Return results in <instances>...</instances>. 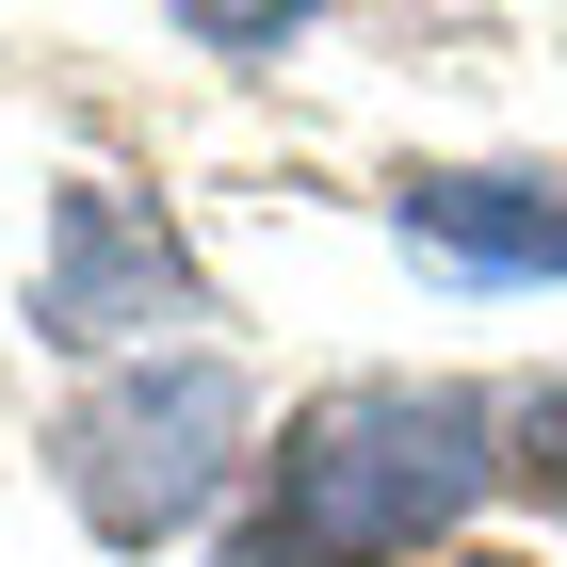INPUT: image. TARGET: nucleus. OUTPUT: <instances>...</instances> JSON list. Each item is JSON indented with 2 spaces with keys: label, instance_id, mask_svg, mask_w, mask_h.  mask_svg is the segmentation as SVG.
Here are the masks:
<instances>
[{
  "label": "nucleus",
  "instance_id": "7",
  "mask_svg": "<svg viewBox=\"0 0 567 567\" xmlns=\"http://www.w3.org/2000/svg\"><path fill=\"white\" fill-rule=\"evenodd\" d=\"M227 567H292V551H276V535H244V551H227Z\"/></svg>",
  "mask_w": 567,
  "mask_h": 567
},
{
  "label": "nucleus",
  "instance_id": "2",
  "mask_svg": "<svg viewBox=\"0 0 567 567\" xmlns=\"http://www.w3.org/2000/svg\"><path fill=\"white\" fill-rule=\"evenodd\" d=\"M244 437H260L244 373H227L212 341H178V357L97 373V390L49 422V486L82 503V535H114V551H163V535H195V519L227 503Z\"/></svg>",
  "mask_w": 567,
  "mask_h": 567
},
{
  "label": "nucleus",
  "instance_id": "3",
  "mask_svg": "<svg viewBox=\"0 0 567 567\" xmlns=\"http://www.w3.org/2000/svg\"><path fill=\"white\" fill-rule=\"evenodd\" d=\"M178 324H212V276L178 260V227L131 212L114 178H65V195H49V244H33V341L131 373V357H163Z\"/></svg>",
  "mask_w": 567,
  "mask_h": 567
},
{
  "label": "nucleus",
  "instance_id": "1",
  "mask_svg": "<svg viewBox=\"0 0 567 567\" xmlns=\"http://www.w3.org/2000/svg\"><path fill=\"white\" fill-rule=\"evenodd\" d=\"M486 486H503V405L437 390V373H357L276 454V551L292 567H405Z\"/></svg>",
  "mask_w": 567,
  "mask_h": 567
},
{
  "label": "nucleus",
  "instance_id": "4",
  "mask_svg": "<svg viewBox=\"0 0 567 567\" xmlns=\"http://www.w3.org/2000/svg\"><path fill=\"white\" fill-rule=\"evenodd\" d=\"M405 260L471 276V292H551L567 276V163H422L390 178Z\"/></svg>",
  "mask_w": 567,
  "mask_h": 567
},
{
  "label": "nucleus",
  "instance_id": "5",
  "mask_svg": "<svg viewBox=\"0 0 567 567\" xmlns=\"http://www.w3.org/2000/svg\"><path fill=\"white\" fill-rule=\"evenodd\" d=\"M503 486H535V503L567 519V373H551V390H519V405H503Z\"/></svg>",
  "mask_w": 567,
  "mask_h": 567
},
{
  "label": "nucleus",
  "instance_id": "6",
  "mask_svg": "<svg viewBox=\"0 0 567 567\" xmlns=\"http://www.w3.org/2000/svg\"><path fill=\"white\" fill-rule=\"evenodd\" d=\"M178 33H212V49H292L308 0H178Z\"/></svg>",
  "mask_w": 567,
  "mask_h": 567
}]
</instances>
